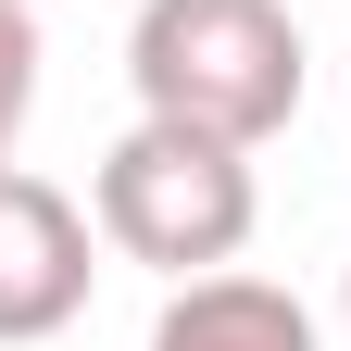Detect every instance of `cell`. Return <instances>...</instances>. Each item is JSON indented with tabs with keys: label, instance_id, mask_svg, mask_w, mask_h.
<instances>
[{
	"label": "cell",
	"instance_id": "cell-1",
	"mask_svg": "<svg viewBox=\"0 0 351 351\" xmlns=\"http://www.w3.org/2000/svg\"><path fill=\"white\" fill-rule=\"evenodd\" d=\"M125 75H138V113L263 151L301 113V25H289V0H138Z\"/></svg>",
	"mask_w": 351,
	"mask_h": 351
},
{
	"label": "cell",
	"instance_id": "cell-6",
	"mask_svg": "<svg viewBox=\"0 0 351 351\" xmlns=\"http://www.w3.org/2000/svg\"><path fill=\"white\" fill-rule=\"evenodd\" d=\"M339 326H351V289H339Z\"/></svg>",
	"mask_w": 351,
	"mask_h": 351
},
{
	"label": "cell",
	"instance_id": "cell-4",
	"mask_svg": "<svg viewBox=\"0 0 351 351\" xmlns=\"http://www.w3.org/2000/svg\"><path fill=\"white\" fill-rule=\"evenodd\" d=\"M151 351H314V314L276 276H176V301L151 314Z\"/></svg>",
	"mask_w": 351,
	"mask_h": 351
},
{
	"label": "cell",
	"instance_id": "cell-3",
	"mask_svg": "<svg viewBox=\"0 0 351 351\" xmlns=\"http://www.w3.org/2000/svg\"><path fill=\"white\" fill-rule=\"evenodd\" d=\"M88 239H101V213H75L51 176H0V351H25V339H63L88 314Z\"/></svg>",
	"mask_w": 351,
	"mask_h": 351
},
{
	"label": "cell",
	"instance_id": "cell-2",
	"mask_svg": "<svg viewBox=\"0 0 351 351\" xmlns=\"http://www.w3.org/2000/svg\"><path fill=\"white\" fill-rule=\"evenodd\" d=\"M88 213H101V239L125 263H151V276H226L251 251V151L213 138V125H176V113H138L125 138L101 151L88 176Z\"/></svg>",
	"mask_w": 351,
	"mask_h": 351
},
{
	"label": "cell",
	"instance_id": "cell-5",
	"mask_svg": "<svg viewBox=\"0 0 351 351\" xmlns=\"http://www.w3.org/2000/svg\"><path fill=\"white\" fill-rule=\"evenodd\" d=\"M25 113H38V0H0V176H13Z\"/></svg>",
	"mask_w": 351,
	"mask_h": 351
}]
</instances>
